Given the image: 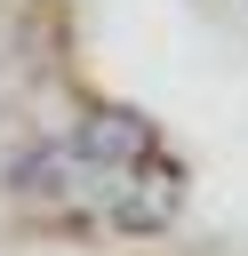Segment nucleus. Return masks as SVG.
<instances>
[{
  "mask_svg": "<svg viewBox=\"0 0 248 256\" xmlns=\"http://www.w3.org/2000/svg\"><path fill=\"white\" fill-rule=\"evenodd\" d=\"M0 96H8V88H0Z\"/></svg>",
  "mask_w": 248,
  "mask_h": 256,
  "instance_id": "obj_3",
  "label": "nucleus"
},
{
  "mask_svg": "<svg viewBox=\"0 0 248 256\" xmlns=\"http://www.w3.org/2000/svg\"><path fill=\"white\" fill-rule=\"evenodd\" d=\"M0 184H8L16 200H80L96 176L72 160V144H64V136H32V144H16V152H8Z\"/></svg>",
  "mask_w": 248,
  "mask_h": 256,
  "instance_id": "obj_2",
  "label": "nucleus"
},
{
  "mask_svg": "<svg viewBox=\"0 0 248 256\" xmlns=\"http://www.w3.org/2000/svg\"><path fill=\"white\" fill-rule=\"evenodd\" d=\"M64 144H72V160L104 184V176H120V168H136V160L152 152V128H144L136 112H120V104H96V112H88Z\"/></svg>",
  "mask_w": 248,
  "mask_h": 256,
  "instance_id": "obj_1",
  "label": "nucleus"
}]
</instances>
